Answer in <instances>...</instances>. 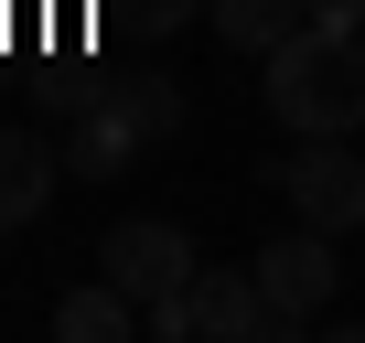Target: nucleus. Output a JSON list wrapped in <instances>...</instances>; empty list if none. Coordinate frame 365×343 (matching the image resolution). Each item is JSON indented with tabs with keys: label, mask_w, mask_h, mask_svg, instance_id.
<instances>
[{
	"label": "nucleus",
	"mask_w": 365,
	"mask_h": 343,
	"mask_svg": "<svg viewBox=\"0 0 365 343\" xmlns=\"http://www.w3.org/2000/svg\"><path fill=\"white\" fill-rule=\"evenodd\" d=\"M182 311H194V332L205 343H269V290H258V268H194V290H182Z\"/></svg>",
	"instance_id": "39448f33"
},
{
	"label": "nucleus",
	"mask_w": 365,
	"mask_h": 343,
	"mask_svg": "<svg viewBox=\"0 0 365 343\" xmlns=\"http://www.w3.org/2000/svg\"><path fill=\"white\" fill-rule=\"evenodd\" d=\"M108 107H118V118H129L150 150L182 129V86H172V75H150V65H140V75H118V86H108Z\"/></svg>",
	"instance_id": "9d476101"
},
{
	"label": "nucleus",
	"mask_w": 365,
	"mask_h": 343,
	"mask_svg": "<svg viewBox=\"0 0 365 343\" xmlns=\"http://www.w3.org/2000/svg\"><path fill=\"white\" fill-rule=\"evenodd\" d=\"M194 268H205V258H194V236H182L172 215H129V226L97 236V279H118L140 311H150V300H182Z\"/></svg>",
	"instance_id": "f03ea898"
},
{
	"label": "nucleus",
	"mask_w": 365,
	"mask_h": 343,
	"mask_svg": "<svg viewBox=\"0 0 365 343\" xmlns=\"http://www.w3.org/2000/svg\"><path fill=\"white\" fill-rule=\"evenodd\" d=\"M279 194H290V215H301V226L354 236V226H365V161H354L344 139H301V150L279 161Z\"/></svg>",
	"instance_id": "20e7f679"
},
{
	"label": "nucleus",
	"mask_w": 365,
	"mask_h": 343,
	"mask_svg": "<svg viewBox=\"0 0 365 343\" xmlns=\"http://www.w3.org/2000/svg\"><path fill=\"white\" fill-rule=\"evenodd\" d=\"M118 43H172L182 22H205V0H97Z\"/></svg>",
	"instance_id": "9b49d317"
},
{
	"label": "nucleus",
	"mask_w": 365,
	"mask_h": 343,
	"mask_svg": "<svg viewBox=\"0 0 365 343\" xmlns=\"http://www.w3.org/2000/svg\"><path fill=\"white\" fill-rule=\"evenodd\" d=\"M140 150H150V139H140V129L108 107V86H97V97L65 118V172H76V183H118V172H129Z\"/></svg>",
	"instance_id": "423d86ee"
},
{
	"label": "nucleus",
	"mask_w": 365,
	"mask_h": 343,
	"mask_svg": "<svg viewBox=\"0 0 365 343\" xmlns=\"http://www.w3.org/2000/svg\"><path fill=\"white\" fill-rule=\"evenodd\" d=\"M312 22H344V33H365V0H312Z\"/></svg>",
	"instance_id": "f8f14e48"
},
{
	"label": "nucleus",
	"mask_w": 365,
	"mask_h": 343,
	"mask_svg": "<svg viewBox=\"0 0 365 343\" xmlns=\"http://www.w3.org/2000/svg\"><path fill=\"white\" fill-rule=\"evenodd\" d=\"M333 279H344V258H333V236H322V226H290V236H269V247H258V290H269V343L312 332V311L333 300Z\"/></svg>",
	"instance_id": "7ed1b4c3"
},
{
	"label": "nucleus",
	"mask_w": 365,
	"mask_h": 343,
	"mask_svg": "<svg viewBox=\"0 0 365 343\" xmlns=\"http://www.w3.org/2000/svg\"><path fill=\"white\" fill-rule=\"evenodd\" d=\"M54 172H65V150L43 129H0V226H33L43 194H54Z\"/></svg>",
	"instance_id": "0eeeda50"
},
{
	"label": "nucleus",
	"mask_w": 365,
	"mask_h": 343,
	"mask_svg": "<svg viewBox=\"0 0 365 343\" xmlns=\"http://www.w3.org/2000/svg\"><path fill=\"white\" fill-rule=\"evenodd\" d=\"M205 22L226 54H279L301 22H312V0H205Z\"/></svg>",
	"instance_id": "6e6552de"
},
{
	"label": "nucleus",
	"mask_w": 365,
	"mask_h": 343,
	"mask_svg": "<svg viewBox=\"0 0 365 343\" xmlns=\"http://www.w3.org/2000/svg\"><path fill=\"white\" fill-rule=\"evenodd\" d=\"M258 97L290 139H354L365 129V33L301 22L279 54H258Z\"/></svg>",
	"instance_id": "f257e3e1"
},
{
	"label": "nucleus",
	"mask_w": 365,
	"mask_h": 343,
	"mask_svg": "<svg viewBox=\"0 0 365 343\" xmlns=\"http://www.w3.org/2000/svg\"><path fill=\"white\" fill-rule=\"evenodd\" d=\"M140 322H150V311H140L118 279H97V290H65V300H54V332H65V343H129Z\"/></svg>",
	"instance_id": "1a4fd4ad"
}]
</instances>
